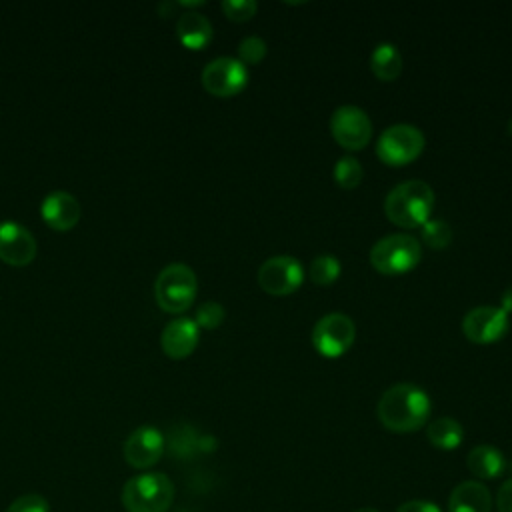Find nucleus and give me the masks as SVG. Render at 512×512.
Here are the masks:
<instances>
[{
    "label": "nucleus",
    "mask_w": 512,
    "mask_h": 512,
    "mask_svg": "<svg viewBox=\"0 0 512 512\" xmlns=\"http://www.w3.org/2000/svg\"><path fill=\"white\" fill-rule=\"evenodd\" d=\"M248 82V68L232 56H218L210 60L202 70V86L212 96H234L244 90Z\"/></svg>",
    "instance_id": "9"
},
{
    "label": "nucleus",
    "mask_w": 512,
    "mask_h": 512,
    "mask_svg": "<svg viewBox=\"0 0 512 512\" xmlns=\"http://www.w3.org/2000/svg\"><path fill=\"white\" fill-rule=\"evenodd\" d=\"M340 268L342 264L334 254H318L310 262V278L320 286H328L338 278Z\"/></svg>",
    "instance_id": "22"
},
{
    "label": "nucleus",
    "mask_w": 512,
    "mask_h": 512,
    "mask_svg": "<svg viewBox=\"0 0 512 512\" xmlns=\"http://www.w3.org/2000/svg\"><path fill=\"white\" fill-rule=\"evenodd\" d=\"M362 164L354 156H340L334 164V180L338 186L352 190L362 182Z\"/></svg>",
    "instance_id": "23"
},
{
    "label": "nucleus",
    "mask_w": 512,
    "mask_h": 512,
    "mask_svg": "<svg viewBox=\"0 0 512 512\" xmlns=\"http://www.w3.org/2000/svg\"><path fill=\"white\" fill-rule=\"evenodd\" d=\"M426 438L432 446L440 450H454L464 440V428L458 420L450 416H440L426 426Z\"/></svg>",
    "instance_id": "19"
},
{
    "label": "nucleus",
    "mask_w": 512,
    "mask_h": 512,
    "mask_svg": "<svg viewBox=\"0 0 512 512\" xmlns=\"http://www.w3.org/2000/svg\"><path fill=\"white\" fill-rule=\"evenodd\" d=\"M422 258L420 242L404 232L386 234L370 248V264L382 274H404Z\"/></svg>",
    "instance_id": "5"
},
{
    "label": "nucleus",
    "mask_w": 512,
    "mask_h": 512,
    "mask_svg": "<svg viewBox=\"0 0 512 512\" xmlns=\"http://www.w3.org/2000/svg\"><path fill=\"white\" fill-rule=\"evenodd\" d=\"M370 68L376 78L390 82L402 72V54L392 42H380L370 54Z\"/></svg>",
    "instance_id": "20"
},
{
    "label": "nucleus",
    "mask_w": 512,
    "mask_h": 512,
    "mask_svg": "<svg viewBox=\"0 0 512 512\" xmlns=\"http://www.w3.org/2000/svg\"><path fill=\"white\" fill-rule=\"evenodd\" d=\"M178 40L190 50H202L212 40V24L200 12H184L176 22Z\"/></svg>",
    "instance_id": "17"
},
{
    "label": "nucleus",
    "mask_w": 512,
    "mask_h": 512,
    "mask_svg": "<svg viewBox=\"0 0 512 512\" xmlns=\"http://www.w3.org/2000/svg\"><path fill=\"white\" fill-rule=\"evenodd\" d=\"M160 346L166 356L180 360L194 352L198 346V326L192 318H174L170 320L160 336Z\"/></svg>",
    "instance_id": "14"
},
{
    "label": "nucleus",
    "mask_w": 512,
    "mask_h": 512,
    "mask_svg": "<svg viewBox=\"0 0 512 512\" xmlns=\"http://www.w3.org/2000/svg\"><path fill=\"white\" fill-rule=\"evenodd\" d=\"M40 212H42L44 222L50 228L60 230V232L74 228L78 224V220H80V214H82L80 202L70 192H64V190L50 192L42 200Z\"/></svg>",
    "instance_id": "15"
},
{
    "label": "nucleus",
    "mask_w": 512,
    "mask_h": 512,
    "mask_svg": "<svg viewBox=\"0 0 512 512\" xmlns=\"http://www.w3.org/2000/svg\"><path fill=\"white\" fill-rule=\"evenodd\" d=\"M224 316H226V312H224L222 304L208 300V302H204V304H200V306L196 308L194 322H196L198 328L212 330V328H218V326L224 322Z\"/></svg>",
    "instance_id": "25"
},
{
    "label": "nucleus",
    "mask_w": 512,
    "mask_h": 512,
    "mask_svg": "<svg viewBox=\"0 0 512 512\" xmlns=\"http://www.w3.org/2000/svg\"><path fill=\"white\" fill-rule=\"evenodd\" d=\"M426 138L414 124H392L376 140V154L384 164L402 166L416 160L424 150Z\"/></svg>",
    "instance_id": "6"
},
{
    "label": "nucleus",
    "mask_w": 512,
    "mask_h": 512,
    "mask_svg": "<svg viewBox=\"0 0 512 512\" xmlns=\"http://www.w3.org/2000/svg\"><path fill=\"white\" fill-rule=\"evenodd\" d=\"M214 446L212 438H198L190 428H184L180 432H174L168 440V448L172 454H178L180 458L190 456L194 450H210Z\"/></svg>",
    "instance_id": "21"
},
{
    "label": "nucleus",
    "mask_w": 512,
    "mask_h": 512,
    "mask_svg": "<svg viewBox=\"0 0 512 512\" xmlns=\"http://www.w3.org/2000/svg\"><path fill=\"white\" fill-rule=\"evenodd\" d=\"M6 512H50V506L48 500L40 494H24L10 502Z\"/></svg>",
    "instance_id": "28"
},
{
    "label": "nucleus",
    "mask_w": 512,
    "mask_h": 512,
    "mask_svg": "<svg viewBox=\"0 0 512 512\" xmlns=\"http://www.w3.org/2000/svg\"><path fill=\"white\" fill-rule=\"evenodd\" d=\"M238 60L246 64H258L266 56V42L260 36H246L238 44Z\"/></svg>",
    "instance_id": "26"
},
{
    "label": "nucleus",
    "mask_w": 512,
    "mask_h": 512,
    "mask_svg": "<svg viewBox=\"0 0 512 512\" xmlns=\"http://www.w3.org/2000/svg\"><path fill=\"white\" fill-rule=\"evenodd\" d=\"M500 304H502L500 308H502L506 314H512V286L504 290V294H502V298H500Z\"/></svg>",
    "instance_id": "31"
},
{
    "label": "nucleus",
    "mask_w": 512,
    "mask_h": 512,
    "mask_svg": "<svg viewBox=\"0 0 512 512\" xmlns=\"http://www.w3.org/2000/svg\"><path fill=\"white\" fill-rule=\"evenodd\" d=\"M174 494V484L166 474L142 472L124 484L120 498L126 512H168Z\"/></svg>",
    "instance_id": "3"
},
{
    "label": "nucleus",
    "mask_w": 512,
    "mask_h": 512,
    "mask_svg": "<svg viewBox=\"0 0 512 512\" xmlns=\"http://www.w3.org/2000/svg\"><path fill=\"white\" fill-rule=\"evenodd\" d=\"M508 132H510V134H512V120H510V122H508Z\"/></svg>",
    "instance_id": "33"
},
{
    "label": "nucleus",
    "mask_w": 512,
    "mask_h": 512,
    "mask_svg": "<svg viewBox=\"0 0 512 512\" xmlns=\"http://www.w3.org/2000/svg\"><path fill=\"white\" fill-rule=\"evenodd\" d=\"M496 506L498 512H512V478H508L496 494Z\"/></svg>",
    "instance_id": "30"
},
{
    "label": "nucleus",
    "mask_w": 512,
    "mask_h": 512,
    "mask_svg": "<svg viewBox=\"0 0 512 512\" xmlns=\"http://www.w3.org/2000/svg\"><path fill=\"white\" fill-rule=\"evenodd\" d=\"M36 256L34 236L14 220L0 222V260L10 266H26Z\"/></svg>",
    "instance_id": "13"
},
{
    "label": "nucleus",
    "mask_w": 512,
    "mask_h": 512,
    "mask_svg": "<svg viewBox=\"0 0 512 512\" xmlns=\"http://www.w3.org/2000/svg\"><path fill=\"white\" fill-rule=\"evenodd\" d=\"M434 190L424 180H406L396 184L384 200L388 220L402 228H416L430 220L434 210Z\"/></svg>",
    "instance_id": "2"
},
{
    "label": "nucleus",
    "mask_w": 512,
    "mask_h": 512,
    "mask_svg": "<svg viewBox=\"0 0 512 512\" xmlns=\"http://www.w3.org/2000/svg\"><path fill=\"white\" fill-rule=\"evenodd\" d=\"M462 332L476 344H490L508 332V314L496 306H476L466 312Z\"/></svg>",
    "instance_id": "11"
},
{
    "label": "nucleus",
    "mask_w": 512,
    "mask_h": 512,
    "mask_svg": "<svg viewBox=\"0 0 512 512\" xmlns=\"http://www.w3.org/2000/svg\"><path fill=\"white\" fill-rule=\"evenodd\" d=\"M452 238V228L446 220L442 218H430L422 224V240L430 248H444L450 244Z\"/></svg>",
    "instance_id": "24"
},
{
    "label": "nucleus",
    "mask_w": 512,
    "mask_h": 512,
    "mask_svg": "<svg viewBox=\"0 0 512 512\" xmlns=\"http://www.w3.org/2000/svg\"><path fill=\"white\" fill-rule=\"evenodd\" d=\"M396 512H442L432 500H408L396 508Z\"/></svg>",
    "instance_id": "29"
},
{
    "label": "nucleus",
    "mask_w": 512,
    "mask_h": 512,
    "mask_svg": "<svg viewBox=\"0 0 512 512\" xmlns=\"http://www.w3.org/2000/svg\"><path fill=\"white\" fill-rule=\"evenodd\" d=\"M222 10L230 20L246 22L256 14L258 4H256V0H224Z\"/></svg>",
    "instance_id": "27"
},
{
    "label": "nucleus",
    "mask_w": 512,
    "mask_h": 512,
    "mask_svg": "<svg viewBox=\"0 0 512 512\" xmlns=\"http://www.w3.org/2000/svg\"><path fill=\"white\" fill-rule=\"evenodd\" d=\"M430 410V396L412 382L390 386L380 396L376 406V414L382 426L398 434L420 430L426 424Z\"/></svg>",
    "instance_id": "1"
},
{
    "label": "nucleus",
    "mask_w": 512,
    "mask_h": 512,
    "mask_svg": "<svg viewBox=\"0 0 512 512\" xmlns=\"http://www.w3.org/2000/svg\"><path fill=\"white\" fill-rule=\"evenodd\" d=\"M302 280V264L288 254L270 256L258 268V284L264 288V292L274 296H284L298 290Z\"/></svg>",
    "instance_id": "10"
},
{
    "label": "nucleus",
    "mask_w": 512,
    "mask_h": 512,
    "mask_svg": "<svg viewBox=\"0 0 512 512\" xmlns=\"http://www.w3.org/2000/svg\"><path fill=\"white\" fill-rule=\"evenodd\" d=\"M330 132L342 148L360 150L372 138V122L362 108L354 104H344L332 112Z\"/></svg>",
    "instance_id": "8"
},
{
    "label": "nucleus",
    "mask_w": 512,
    "mask_h": 512,
    "mask_svg": "<svg viewBox=\"0 0 512 512\" xmlns=\"http://www.w3.org/2000/svg\"><path fill=\"white\" fill-rule=\"evenodd\" d=\"M356 512H380V510H376V508H370V506H364V508H358Z\"/></svg>",
    "instance_id": "32"
},
{
    "label": "nucleus",
    "mask_w": 512,
    "mask_h": 512,
    "mask_svg": "<svg viewBox=\"0 0 512 512\" xmlns=\"http://www.w3.org/2000/svg\"><path fill=\"white\" fill-rule=\"evenodd\" d=\"M198 280L188 264L174 262L164 266L154 282V298L164 312L180 314L188 310L196 298Z\"/></svg>",
    "instance_id": "4"
},
{
    "label": "nucleus",
    "mask_w": 512,
    "mask_h": 512,
    "mask_svg": "<svg viewBox=\"0 0 512 512\" xmlns=\"http://www.w3.org/2000/svg\"><path fill=\"white\" fill-rule=\"evenodd\" d=\"M466 466L468 470L482 480H490V478H498L504 468H506V460L504 454L490 444H478L474 446L468 456H466Z\"/></svg>",
    "instance_id": "18"
},
{
    "label": "nucleus",
    "mask_w": 512,
    "mask_h": 512,
    "mask_svg": "<svg viewBox=\"0 0 512 512\" xmlns=\"http://www.w3.org/2000/svg\"><path fill=\"white\" fill-rule=\"evenodd\" d=\"M356 338V326L348 314H324L312 328V346L324 358L342 356Z\"/></svg>",
    "instance_id": "7"
},
{
    "label": "nucleus",
    "mask_w": 512,
    "mask_h": 512,
    "mask_svg": "<svg viewBox=\"0 0 512 512\" xmlns=\"http://www.w3.org/2000/svg\"><path fill=\"white\" fill-rule=\"evenodd\" d=\"M490 490L478 480H464L452 488L448 498V512H490Z\"/></svg>",
    "instance_id": "16"
},
{
    "label": "nucleus",
    "mask_w": 512,
    "mask_h": 512,
    "mask_svg": "<svg viewBox=\"0 0 512 512\" xmlns=\"http://www.w3.org/2000/svg\"><path fill=\"white\" fill-rule=\"evenodd\" d=\"M166 448L164 434L154 426H138L124 442V460L138 470L154 466Z\"/></svg>",
    "instance_id": "12"
}]
</instances>
